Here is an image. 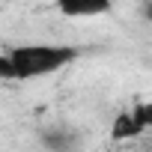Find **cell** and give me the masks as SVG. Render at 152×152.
Instances as JSON below:
<instances>
[{
    "instance_id": "277c9868",
    "label": "cell",
    "mask_w": 152,
    "mask_h": 152,
    "mask_svg": "<svg viewBox=\"0 0 152 152\" xmlns=\"http://www.w3.org/2000/svg\"><path fill=\"white\" fill-rule=\"evenodd\" d=\"M140 15L152 24V0H143V6H140Z\"/></svg>"
},
{
    "instance_id": "7a4b0ae2",
    "label": "cell",
    "mask_w": 152,
    "mask_h": 152,
    "mask_svg": "<svg viewBox=\"0 0 152 152\" xmlns=\"http://www.w3.org/2000/svg\"><path fill=\"white\" fill-rule=\"evenodd\" d=\"M146 128H152V102H140L131 110L119 113L113 119V131L110 134L116 140H125V137H134V134H140Z\"/></svg>"
},
{
    "instance_id": "6da1fadb",
    "label": "cell",
    "mask_w": 152,
    "mask_h": 152,
    "mask_svg": "<svg viewBox=\"0 0 152 152\" xmlns=\"http://www.w3.org/2000/svg\"><path fill=\"white\" fill-rule=\"evenodd\" d=\"M78 48L57 42H27L15 45L0 57V78L3 81H33L45 75H57L69 63H75Z\"/></svg>"
},
{
    "instance_id": "3957f363",
    "label": "cell",
    "mask_w": 152,
    "mask_h": 152,
    "mask_svg": "<svg viewBox=\"0 0 152 152\" xmlns=\"http://www.w3.org/2000/svg\"><path fill=\"white\" fill-rule=\"evenodd\" d=\"M54 6L66 18H102L113 9V0H54Z\"/></svg>"
}]
</instances>
